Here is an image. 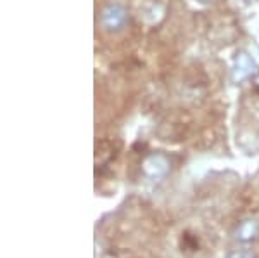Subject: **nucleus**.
Segmentation results:
<instances>
[{
    "label": "nucleus",
    "instance_id": "1",
    "mask_svg": "<svg viewBox=\"0 0 259 258\" xmlns=\"http://www.w3.org/2000/svg\"><path fill=\"white\" fill-rule=\"evenodd\" d=\"M126 21V11L119 4H109L102 12V24L107 30H119Z\"/></svg>",
    "mask_w": 259,
    "mask_h": 258
}]
</instances>
